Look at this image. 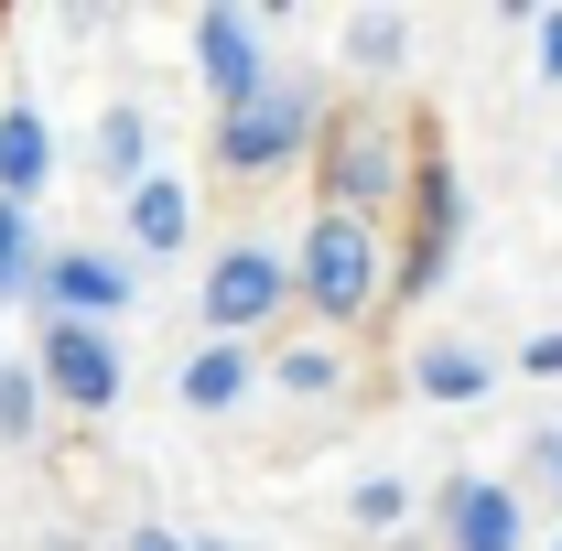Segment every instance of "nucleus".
<instances>
[{
  "instance_id": "a211bd4d",
  "label": "nucleus",
  "mask_w": 562,
  "mask_h": 551,
  "mask_svg": "<svg viewBox=\"0 0 562 551\" xmlns=\"http://www.w3.org/2000/svg\"><path fill=\"white\" fill-rule=\"evenodd\" d=\"M22 249H33V238H22V206H0V292L22 281Z\"/></svg>"
},
{
  "instance_id": "ddd939ff",
  "label": "nucleus",
  "mask_w": 562,
  "mask_h": 551,
  "mask_svg": "<svg viewBox=\"0 0 562 551\" xmlns=\"http://www.w3.org/2000/svg\"><path fill=\"white\" fill-rule=\"evenodd\" d=\"M422 390H432V401H476L487 368H476V357H422Z\"/></svg>"
},
{
  "instance_id": "f3484780",
  "label": "nucleus",
  "mask_w": 562,
  "mask_h": 551,
  "mask_svg": "<svg viewBox=\"0 0 562 551\" xmlns=\"http://www.w3.org/2000/svg\"><path fill=\"white\" fill-rule=\"evenodd\" d=\"M401 508H412V497H401V486H390V476H368V486H357V519H368V530H390Z\"/></svg>"
},
{
  "instance_id": "4be33fe9",
  "label": "nucleus",
  "mask_w": 562,
  "mask_h": 551,
  "mask_svg": "<svg viewBox=\"0 0 562 551\" xmlns=\"http://www.w3.org/2000/svg\"><path fill=\"white\" fill-rule=\"evenodd\" d=\"M541 454H552V476H562V443H541Z\"/></svg>"
},
{
  "instance_id": "9b49d317",
  "label": "nucleus",
  "mask_w": 562,
  "mask_h": 551,
  "mask_svg": "<svg viewBox=\"0 0 562 551\" xmlns=\"http://www.w3.org/2000/svg\"><path fill=\"white\" fill-rule=\"evenodd\" d=\"M238 379H249V368H238V346H206V357L184 368V401H195V412H227V401H238Z\"/></svg>"
},
{
  "instance_id": "423d86ee",
  "label": "nucleus",
  "mask_w": 562,
  "mask_h": 551,
  "mask_svg": "<svg viewBox=\"0 0 562 551\" xmlns=\"http://www.w3.org/2000/svg\"><path fill=\"white\" fill-rule=\"evenodd\" d=\"M271 303H281V249H227V260H216V281H206V325L216 336L260 325Z\"/></svg>"
},
{
  "instance_id": "39448f33",
  "label": "nucleus",
  "mask_w": 562,
  "mask_h": 551,
  "mask_svg": "<svg viewBox=\"0 0 562 551\" xmlns=\"http://www.w3.org/2000/svg\"><path fill=\"white\" fill-rule=\"evenodd\" d=\"M195 55H206V87L227 98V120L271 98V87H260V44H249V11H206V22H195Z\"/></svg>"
},
{
  "instance_id": "7ed1b4c3",
  "label": "nucleus",
  "mask_w": 562,
  "mask_h": 551,
  "mask_svg": "<svg viewBox=\"0 0 562 551\" xmlns=\"http://www.w3.org/2000/svg\"><path fill=\"white\" fill-rule=\"evenodd\" d=\"M325 184H336V216H357V227H368V216L390 206V184H401V151H390V131H368V120H357V131H336Z\"/></svg>"
},
{
  "instance_id": "5701e85b",
  "label": "nucleus",
  "mask_w": 562,
  "mask_h": 551,
  "mask_svg": "<svg viewBox=\"0 0 562 551\" xmlns=\"http://www.w3.org/2000/svg\"><path fill=\"white\" fill-rule=\"evenodd\" d=\"M195 551H216V541H195Z\"/></svg>"
},
{
  "instance_id": "20e7f679",
  "label": "nucleus",
  "mask_w": 562,
  "mask_h": 551,
  "mask_svg": "<svg viewBox=\"0 0 562 551\" xmlns=\"http://www.w3.org/2000/svg\"><path fill=\"white\" fill-rule=\"evenodd\" d=\"M292 140H303V98L271 87L260 109H238V120L216 131V162H227V173H271V162H292Z\"/></svg>"
},
{
  "instance_id": "412c9836",
  "label": "nucleus",
  "mask_w": 562,
  "mask_h": 551,
  "mask_svg": "<svg viewBox=\"0 0 562 551\" xmlns=\"http://www.w3.org/2000/svg\"><path fill=\"white\" fill-rule=\"evenodd\" d=\"M131 551H184V541H173V530H140V541Z\"/></svg>"
},
{
  "instance_id": "f8f14e48",
  "label": "nucleus",
  "mask_w": 562,
  "mask_h": 551,
  "mask_svg": "<svg viewBox=\"0 0 562 551\" xmlns=\"http://www.w3.org/2000/svg\"><path fill=\"white\" fill-rule=\"evenodd\" d=\"M131 227L151 238V249H173V238H184V195H173V184H140V195H131Z\"/></svg>"
},
{
  "instance_id": "0eeeda50",
  "label": "nucleus",
  "mask_w": 562,
  "mask_h": 551,
  "mask_svg": "<svg viewBox=\"0 0 562 551\" xmlns=\"http://www.w3.org/2000/svg\"><path fill=\"white\" fill-rule=\"evenodd\" d=\"M443 519H454V551H519V508L497 486H454Z\"/></svg>"
},
{
  "instance_id": "2eb2a0df",
  "label": "nucleus",
  "mask_w": 562,
  "mask_h": 551,
  "mask_svg": "<svg viewBox=\"0 0 562 551\" xmlns=\"http://www.w3.org/2000/svg\"><path fill=\"white\" fill-rule=\"evenodd\" d=\"M347 44H357V66H390V55H401V22H390V11H379V22H347Z\"/></svg>"
},
{
  "instance_id": "aec40b11",
  "label": "nucleus",
  "mask_w": 562,
  "mask_h": 551,
  "mask_svg": "<svg viewBox=\"0 0 562 551\" xmlns=\"http://www.w3.org/2000/svg\"><path fill=\"white\" fill-rule=\"evenodd\" d=\"M530 368H562V336H541V346H530Z\"/></svg>"
},
{
  "instance_id": "6ab92c4d",
  "label": "nucleus",
  "mask_w": 562,
  "mask_h": 551,
  "mask_svg": "<svg viewBox=\"0 0 562 551\" xmlns=\"http://www.w3.org/2000/svg\"><path fill=\"white\" fill-rule=\"evenodd\" d=\"M541 66L562 76V11H552V22H541Z\"/></svg>"
},
{
  "instance_id": "1a4fd4ad",
  "label": "nucleus",
  "mask_w": 562,
  "mask_h": 551,
  "mask_svg": "<svg viewBox=\"0 0 562 551\" xmlns=\"http://www.w3.org/2000/svg\"><path fill=\"white\" fill-rule=\"evenodd\" d=\"M0 184H11V195H33V184H44V120H33V109H11V120H0Z\"/></svg>"
},
{
  "instance_id": "4468645a",
  "label": "nucleus",
  "mask_w": 562,
  "mask_h": 551,
  "mask_svg": "<svg viewBox=\"0 0 562 551\" xmlns=\"http://www.w3.org/2000/svg\"><path fill=\"white\" fill-rule=\"evenodd\" d=\"M98 151H109V173H120V184L140 173V120H131V109H109V131H98Z\"/></svg>"
},
{
  "instance_id": "6e6552de",
  "label": "nucleus",
  "mask_w": 562,
  "mask_h": 551,
  "mask_svg": "<svg viewBox=\"0 0 562 551\" xmlns=\"http://www.w3.org/2000/svg\"><path fill=\"white\" fill-rule=\"evenodd\" d=\"M454 173H422V249H412V281H432L443 271V249H454Z\"/></svg>"
},
{
  "instance_id": "f257e3e1",
  "label": "nucleus",
  "mask_w": 562,
  "mask_h": 551,
  "mask_svg": "<svg viewBox=\"0 0 562 551\" xmlns=\"http://www.w3.org/2000/svg\"><path fill=\"white\" fill-rule=\"evenodd\" d=\"M303 281H314V303H325L336 325H357V314L379 303V238H368L357 216H325V227L303 238Z\"/></svg>"
},
{
  "instance_id": "9d476101",
  "label": "nucleus",
  "mask_w": 562,
  "mask_h": 551,
  "mask_svg": "<svg viewBox=\"0 0 562 551\" xmlns=\"http://www.w3.org/2000/svg\"><path fill=\"white\" fill-rule=\"evenodd\" d=\"M55 292H66L76 314H120L131 303V281L109 271V260H55Z\"/></svg>"
},
{
  "instance_id": "dca6fc26",
  "label": "nucleus",
  "mask_w": 562,
  "mask_h": 551,
  "mask_svg": "<svg viewBox=\"0 0 562 551\" xmlns=\"http://www.w3.org/2000/svg\"><path fill=\"white\" fill-rule=\"evenodd\" d=\"M0 432H11V443L33 432V379H22V368H0Z\"/></svg>"
},
{
  "instance_id": "f03ea898",
  "label": "nucleus",
  "mask_w": 562,
  "mask_h": 551,
  "mask_svg": "<svg viewBox=\"0 0 562 551\" xmlns=\"http://www.w3.org/2000/svg\"><path fill=\"white\" fill-rule=\"evenodd\" d=\"M44 379H55V390H66L76 412H109V401H120V346L98 336V325H87V314H66V325H55V336H44Z\"/></svg>"
}]
</instances>
